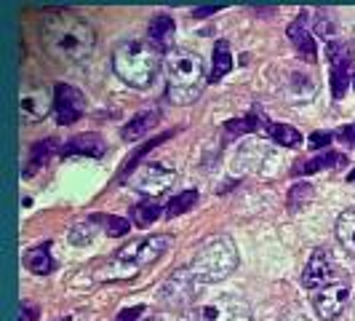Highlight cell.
I'll use <instances>...</instances> for the list:
<instances>
[{
	"label": "cell",
	"mask_w": 355,
	"mask_h": 321,
	"mask_svg": "<svg viewBox=\"0 0 355 321\" xmlns=\"http://www.w3.org/2000/svg\"><path fill=\"white\" fill-rule=\"evenodd\" d=\"M107 153V147H104V140L94 134V131H88V134H78V137H73V140L67 142V145H61L59 156H88V158H102Z\"/></svg>",
	"instance_id": "14"
},
{
	"label": "cell",
	"mask_w": 355,
	"mask_h": 321,
	"mask_svg": "<svg viewBox=\"0 0 355 321\" xmlns=\"http://www.w3.org/2000/svg\"><path fill=\"white\" fill-rule=\"evenodd\" d=\"M347 180H350V182H355V169H353V172H350V177H347Z\"/></svg>",
	"instance_id": "37"
},
{
	"label": "cell",
	"mask_w": 355,
	"mask_h": 321,
	"mask_svg": "<svg viewBox=\"0 0 355 321\" xmlns=\"http://www.w3.org/2000/svg\"><path fill=\"white\" fill-rule=\"evenodd\" d=\"M40 38L46 51L59 62L67 64H78L86 62L94 54V46H97V33L94 27L86 19H80L70 11H59V14H51L43 19V30H40Z\"/></svg>",
	"instance_id": "1"
},
{
	"label": "cell",
	"mask_w": 355,
	"mask_h": 321,
	"mask_svg": "<svg viewBox=\"0 0 355 321\" xmlns=\"http://www.w3.org/2000/svg\"><path fill=\"white\" fill-rule=\"evenodd\" d=\"M339 137H342V140H347L350 145H355V123H353V126H345V129H339Z\"/></svg>",
	"instance_id": "33"
},
{
	"label": "cell",
	"mask_w": 355,
	"mask_h": 321,
	"mask_svg": "<svg viewBox=\"0 0 355 321\" xmlns=\"http://www.w3.org/2000/svg\"><path fill=\"white\" fill-rule=\"evenodd\" d=\"M190 268H193V273L203 284L227 279L238 268V249L236 244H233V239H227V236L209 239L200 246V252L195 255V260H193Z\"/></svg>",
	"instance_id": "4"
},
{
	"label": "cell",
	"mask_w": 355,
	"mask_h": 321,
	"mask_svg": "<svg viewBox=\"0 0 355 321\" xmlns=\"http://www.w3.org/2000/svg\"><path fill=\"white\" fill-rule=\"evenodd\" d=\"M177 180L174 172L163 169V166H155V163H147L134 172V177L128 180V185L137 190V193H144V196H163L171 185Z\"/></svg>",
	"instance_id": "8"
},
{
	"label": "cell",
	"mask_w": 355,
	"mask_h": 321,
	"mask_svg": "<svg viewBox=\"0 0 355 321\" xmlns=\"http://www.w3.org/2000/svg\"><path fill=\"white\" fill-rule=\"evenodd\" d=\"M142 311H144L142 305H137V308H128V311H123V313H120L118 321H137L139 316H142Z\"/></svg>",
	"instance_id": "32"
},
{
	"label": "cell",
	"mask_w": 355,
	"mask_h": 321,
	"mask_svg": "<svg viewBox=\"0 0 355 321\" xmlns=\"http://www.w3.org/2000/svg\"><path fill=\"white\" fill-rule=\"evenodd\" d=\"M336 239L342 244L345 252H350L355 257V209H347L339 214L336 220Z\"/></svg>",
	"instance_id": "17"
},
{
	"label": "cell",
	"mask_w": 355,
	"mask_h": 321,
	"mask_svg": "<svg viewBox=\"0 0 355 321\" xmlns=\"http://www.w3.org/2000/svg\"><path fill=\"white\" fill-rule=\"evenodd\" d=\"M147 321H166V319H147Z\"/></svg>",
	"instance_id": "38"
},
{
	"label": "cell",
	"mask_w": 355,
	"mask_h": 321,
	"mask_svg": "<svg viewBox=\"0 0 355 321\" xmlns=\"http://www.w3.org/2000/svg\"><path fill=\"white\" fill-rule=\"evenodd\" d=\"M200 319L203 321H251V308L249 302L233 297V295H224L217 297L214 302L203 305L200 308Z\"/></svg>",
	"instance_id": "10"
},
{
	"label": "cell",
	"mask_w": 355,
	"mask_h": 321,
	"mask_svg": "<svg viewBox=\"0 0 355 321\" xmlns=\"http://www.w3.org/2000/svg\"><path fill=\"white\" fill-rule=\"evenodd\" d=\"M179 321H203V319H200V311H184Z\"/></svg>",
	"instance_id": "36"
},
{
	"label": "cell",
	"mask_w": 355,
	"mask_h": 321,
	"mask_svg": "<svg viewBox=\"0 0 355 321\" xmlns=\"http://www.w3.org/2000/svg\"><path fill=\"white\" fill-rule=\"evenodd\" d=\"M158 217H160V206L158 203H153V201L137 203V206L131 209V222H134L137 228H147L150 222H155Z\"/></svg>",
	"instance_id": "25"
},
{
	"label": "cell",
	"mask_w": 355,
	"mask_h": 321,
	"mask_svg": "<svg viewBox=\"0 0 355 321\" xmlns=\"http://www.w3.org/2000/svg\"><path fill=\"white\" fill-rule=\"evenodd\" d=\"M334 279H339V276L334 273V260H332V255H329L326 249H316L310 262H307V268H305L302 284H305L310 292H316V289L326 286L329 281H334Z\"/></svg>",
	"instance_id": "12"
},
{
	"label": "cell",
	"mask_w": 355,
	"mask_h": 321,
	"mask_svg": "<svg viewBox=\"0 0 355 321\" xmlns=\"http://www.w3.org/2000/svg\"><path fill=\"white\" fill-rule=\"evenodd\" d=\"M230 70H233L230 43H227V40H219L217 46H214V64H211V75H209V80H211V83H217V80L224 78Z\"/></svg>",
	"instance_id": "18"
},
{
	"label": "cell",
	"mask_w": 355,
	"mask_h": 321,
	"mask_svg": "<svg viewBox=\"0 0 355 321\" xmlns=\"http://www.w3.org/2000/svg\"><path fill=\"white\" fill-rule=\"evenodd\" d=\"M329 142H332V134H329V131H316V134L310 137V147L318 150V147H326Z\"/></svg>",
	"instance_id": "31"
},
{
	"label": "cell",
	"mask_w": 355,
	"mask_h": 321,
	"mask_svg": "<svg viewBox=\"0 0 355 321\" xmlns=\"http://www.w3.org/2000/svg\"><path fill=\"white\" fill-rule=\"evenodd\" d=\"M171 38H174V19L169 14H158L155 19L150 21V40L158 48H169Z\"/></svg>",
	"instance_id": "19"
},
{
	"label": "cell",
	"mask_w": 355,
	"mask_h": 321,
	"mask_svg": "<svg viewBox=\"0 0 355 321\" xmlns=\"http://www.w3.org/2000/svg\"><path fill=\"white\" fill-rule=\"evenodd\" d=\"M198 201V193L195 190H184V193H179L177 199H171V203L166 206V217H177L182 212H187V209H193V203Z\"/></svg>",
	"instance_id": "27"
},
{
	"label": "cell",
	"mask_w": 355,
	"mask_h": 321,
	"mask_svg": "<svg viewBox=\"0 0 355 321\" xmlns=\"http://www.w3.org/2000/svg\"><path fill=\"white\" fill-rule=\"evenodd\" d=\"M345 166V156H336V153H323V156H316V158H307L305 163H296L294 174H313V172H320V169H329V166Z\"/></svg>",
	"instance_id": "22"
},
{
	"label": "cell",
	"mask_w": 355,
	"mask_h": 321,
	"mask_svg": "<svg viewBox=\"0 0 355 321\" xmlns=\"http://www.w3.org/2000/svg\"><path fill=\"white\" fill-rule=\"evenodd\" d=\"M97 222H102V228L107 230V236H115V239H120V236H126L128 233V220H123V217H113V214H107V217H94Z\"/></svg>",
	"instance_id": "28"
},
{
	"label": "cell",
	"mask_w": 355,
	"mask_h": 321,
	"mask_svg": "<svg viewBox=\"0 0 355 321\" xmlns=\"http://www.w3.org/2000/svg\"><path fill=\"white\" fill-rule=\"evenodd\" d=\"M158 51L144 40H128V43L118 46L115 54H113L115 75L120 80H126L128 86H134V89L150 86L155 73H158Z\"/></svg>",
	"instance_id": "3"
},
{
	"label": "cell",
	"mask_w": 355,
	"mask_h": 321,
	"mask_svg": "<svg viewBox=\"0 0 355 321\" xmlns=\"http://www.w3.org/2000/svg\"><path fill=\"white\" fill-rule=\"evenodd\" d=\"M200 284L203 281L193 273V268H179L171 279L163 284L160 289V300L171 308H182V311H190V305L198 300L200 295Z\"/></svg>",
	"instance_id": "5"
},
{
	"label": "cell",
	"mask_w": 355,
	"mask_h": 321,
	"mask_svg": "<svg viewBox=\"0 0 355 321\" xmlns=\"http://www.w3.org/2000/svg\"><path fill=\"white\" fill-rule=\"evenodd\" d=\"M219 8H222V6H203V8H195V11H193V17H209V14H214Z\"/></svg>",
	"instance_id": "35"
},
{
	"label": "cell",
	"mask_w": 355,
	"mask_h": 321,
	"mask_svg": "<svg viewBox=\"0 0 355 321\" xmlns=\"http://www.w3.org/2000/svg\"><path fill=\"white\" fill-rule=\"evenodd\" d=\"M24 265H27L32 273H38V276L40 273H51L54 260H51V255H48V244L27 249V252H24Z\"/></svg>",
	"instance_id": "21"
},
{
	"label": "cell",
	"mask_w": 355,
	"mask_h": 321,
	"mask_svg": "<svg viewBox=\"0 0 355 321\" xmlns=\"http://www.w3.org/2000/svg\"><path fill=\"white\" fill-rule=\"evenodd\" d=\"M267 134L283 147H299V142H302V134L294 126H286V123H267Z\"/></svg>",
	"instance_id": "24"
},
{
	"label": "cell",
	"mask_w": 355,
	"mask_h": 321,
	"mask_svg": "<svg viewBox=\"0 0 355 321\" xmlns=\"http://www.w3.org/2000/svg\"><path fill=\"white\" fill-rule=\"evenodd\" d=\"M21 110H24V116L30 120H38L46 116L48 102L40 100V94H27V97H21Z\"/></svg>",
	"instance_id": "26"
},
{
	"label": "cell",
	"mask_w": 355,
	"mask_h": 321,
	"mask_svg": "<svg viewBox=\"0 0 355 321\" xmlns=\"http://www.w3.org/2000/svg\"><path fill=\"white\" fill-rule=\"evenodd\" d=\"M54 110H57V120L61 126H70V123H75L83 116L86 97L70 83H57V89H54Z\"/></svg>",
	"instance_id": "11"
},
{
	"label": "cell",
	"mask_w": 355,
	"mask_h": 321,
	"mask_svg": "<svg viewBox=\"0 0 355 321\" xmlns=\"http://www.w3.org/2000/svg\"><path fill=\"white\" fill-rule=\"evenodd\" d=\"M94 230H97V228H94V220H91V222H78V225L73 228V233H70V241H73L75 246H86L88 241L94 239Z\"/></svg>",
	"instance_id": "30"
},
{
	"label": "cell",
	"mask_w": 355,
	"mask_h": 321,
	"mask_svg": "<svg viewBox=\"0 0 355 321\" xmlns=\"http://www.w3.org/2000/svg\"><path fill=\"white\" fill-rule=\"evenodd\" d=\"M137 273H139V265H134V262L115 257V260L104 262V265L99 268V270H97V279L99 281H123V279H134Z\"/></svg>",
	"instance_id": "16"
},
{
	"label": "cell",
	"mask_w": 355,
	"mask_h": 321,
	"mask_svg": "<svg viewBox=\"0 0 355 321\" xmlns=\"http://www.w3.org/2000/svg\"><path fill=\"white\" fill-rule=\"evenodd\" d=\"M347 302H350V281L345 276L329 281L326 286H320V289L313 292V308H316L318 316L326 321L336 319L345 311Z\"/></svg>",
	"instance_id": "6"
},
{
	"label": "cell",
	"mask_w": 355,
	"mask_h": 321,
	"mask_svg": "<svg viewBox=\"0 0 355 321\" xmlns=\"http://www.w3.org/2000/svg\"><path fill=\"white\" fill-rule=\"evenodd\" d=\"M35 319H38V308H35V305H24L21 321H35Z\"/></svg>",
	"instance_id": "34"
},
{
	"label": "cell",
	"mask_w": 355,
	"mask_h": 321,
	"mask_svg": "<svg viewBox=\"0 0 355 321\" xmlns=\"http://www.w3.org/2000/svg\"><path fill=\"white\" fill-rule=\"evenodd\" d=\"M166 75H169V100L177 104L198 100L200 89H203V59L184 51V48H171L166 51Z\"/></svg>",
	"instance_id": "2"
},
{
	"label": "cell",
	"mask_w": 355,
	"mask_h": 321,
	"mask_svg": "<svg viewBox=\"0 0 355 321\" xmlns=\"http://www.w3.org/2000/svg\"><path fill=\"white\" fill-rule=\"evenodd\" d=\"M329 64H332V94L334 100H342L347 91V83L353 78V54L347 43H329L326 48Z\"/></svg>",
	"instance_id": "7"
},
{
	"label": "cell",
	"mask_w": 355,
	"mask_h": 321,
	"mask_svg": "<svg viewBox=\"0 0 355 321\" xmlns=\"http://www.w3.org/2000/svg\"><path fill=\"white\" fill-rule=\"evenodd\" d=\"M169 246H171V239H169V236H150V239L134 241V244L123 246L118 252V257L120 260L134 262L139 268H144V265H150V262H155L158 257H163Z\"/></svg>",
	"instance_id": "9"
},
{
	"label": "cell",
	"mask_w": 355,
	"mask_h": 321,
	"mask_svg": "<svg viewBox=\"0 0 355 321\" xmlns=\"http://www.w3.org/2000/svg\"><path fill=\"white\" fill-rule=\"evenodd\" d=\"M155 123H158V113L155 110H144V113L134 116V118L120 129V137L126 142H137L144 134H150V129H155Z\"/></svg>",
	"instance_id": "15"
},
{
	"label": "cell",
	"mask_w": 355,
	"mask_h": 321,
	"mask_svg": "<svg viewBox=\"0 0 355 321\" xmlns=\"http://www.w3.org/2000/svg\"><path fill=\"white\" fill-rule=\"evenodd\" d=\"M257 129H267V120L262 118L259 113H251V116H246V118L230 120V123L224 126V131H227V134H236V137L249 134V131H257Z\"/></svg>",
	"instance_id": "23"
},
{
	"label": "cell",
	"mask_w": 355,
	"mask_h": 321,
	"mask_svg": "<svg viewBox=\"0 0 355 321\" xmlns=\"http://www.w3.org/2000/svg\"><path fill=\"white\" fill-rule=\"evenodd\" d=\"M310 199H313V187H310L307 182H299V185H294V187H291V193H289V209L305 206Z\"/></svg>",
	"instance_id": "29"
},
{
	"label": "cell",
	"mask_w": 355,
	"mask_h": 321,
	"mask_svg": "<svg viewBox=\"0 0 355 321\" xmlns=\"http://www.w3.org/2000/svg\"><path fill=\"white\" fill-rule=\"evenodd\" d=\"M57 150H61L59 145H57V140H43L38 142L35 147H32V153H30V166L24 169V177H32L35 172H38L40 166H46V160L51 158Z\"/></svg>",
	"instance_id": "20"
},
{
	"label": "cell",
	"mask_w": 355,
	"mask_h": 321,
	"mask_svg": "<svg viewBox=\"0 0 355 321\" xmlns=\"http://www.w3.org/2000/svg\"><path fill=\"white\" fill-rule=\"evenodd\" d=\"M289 40L294 43V48L299 51L302 59H307V62L318 59L316 40H313V33L307 30V14H299V17L289 24Z\"/></svg>",
	"instance_id": "13"
}]
</instances>
